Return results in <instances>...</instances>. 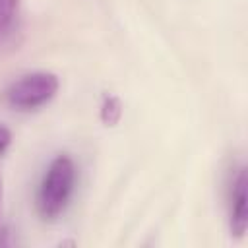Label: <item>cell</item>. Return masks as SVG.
Returning <instances> with one entry per match:
<instances>
[{"label":"cell","instance_id":"1","mask_svg":"<svg viewBox=\"0 0 248 248\" xmlns=\"http://www.w3.org/2000/svg\"><path fill=\"white\" fill-rule=\"evenodd\" d=\"M76 180L78 169L70 155L60 153L48 163L35 196V205L41 219L54 221L66 211L76 190Z\"/></svg>","mask_w":248,"mask_h":248},{"label":"cell","instance_id":"2","mask_svg":"<svg viewBox=\"0 0 248 248\" xmlns=\"http://www.w3.org/2000/svg\"><path fill=\"white\" fill-rule=\"evenodd\" d=\"M60 79L52 72H29L14 79L4 91L6 103L16 110H35L56 97Z\"/></svg>","mask_w":248,"mask_h":248},{"label":"cell","instance_id":"3","mask_svg":"<svg viewBox=\"0 0 248 248\" xmlns=\"http://www.w3.org/2000/svg\"><path fill=\"white\" fill-rule=\"evenodd\" d=\"M248 227V180L246 167H234L229 180V229L231 234L242 238Z\"/></svg>","mask_w":248,"mask_h":248},{"label":"cell","instance_id":"4","mask_svg":"<svg viewBox=\"0 0 248 248\" xmlns=\"http://www.w3.org/2000/svg\"><path fill=\"white\" fill-rule=\"evenodd\" d=\"M21 0H0V45L8 41L17 25Z\"/></svg>","mask_w":248,"mask_h":248},{"label":"cell","instance_id":"5","mask_svg":"<svg viewBox=\"0 0 248 248\" xmlns=\"http://www.w3.org/2000/svg\"><path fill=\"white\" fill-rule=\"evenodd\" d=\"M122 118V101L120 97L107 93L101 101V120L105 126H116Z\"/></svg>","mask_w":248,"mask_h":248},{"label":"cell","instance_id":"6","mask_svg":"<svg viewBox=\"0 0 248 248\" xmlns=\"http://www.w3.org/2000/svg\"><path fill=\"white\" fill-rule=\"evenodd\" d=\"M10 143H12V132H10V128H6V126L0 124V155L6 153V149L10 147Z\"/></svg>","mask_w":248,"mask_h":248},{"label":"cell","instance_id":"7","mask_svg":"<svg viewBox=\"0 0 248 248\" xmlns=\"http://www.w3.org/2000/svg\"><path fill=\"white\" fill-rule=\"evenodd\" d=\"M2 198H4V180H2V174H0V207H2Z\"/></svg>","mask_w":248,"mask_h":248}]
</instances>
